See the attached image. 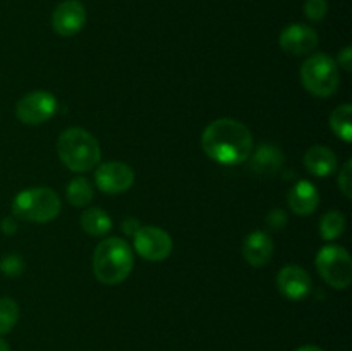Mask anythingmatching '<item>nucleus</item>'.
I'll return each mask as SVG.
<instances>
[{
  "instance_id": "23",
  "label": "nucleus",
  "mask_w": 352,
  "mask_h": 351,
  "mask_svg": "<svg viewBox=\"0 0 352 351\" xmlns=\"http://www.w3.org/2000/svg\"><path fill=\"white\" fill-rule=\"evenodd\" d=\"M329 12V2L327 0H306L305 2V16L309 21L325 19Z\"/></svg>"
},
{
  "instance_id": "8",
  "label": "nucleus",
  "mask_w": 352,
  "mask_h": 351,
  "mask_svg": "<svg viewBox=\"0 0 352 351\" xmlns=\"http://www.w3.org/2000/svg\"><path fill=\"white\" fill-rule=\"evenodd\" d=\"M134 250L150 262H162L170 255L172 237L155 226L140 227L134 233Z\"/></svg>"
},
{
  "instance_id": "28",
  "label": "nucleus",
  "mask_w": 352,
  "mask_h": 351,
  "mask_svg": "<svg viewBox=\"0 0 352 351\" xmlns=\"http://www.w3.org/2000/svg\"><path fill=\"white\" fill-rule=\"evenodd\" d=\"M351 58H352V48L351 47H346L339 54V64L344 65V69H346V71H351V69H352L351 67V65H352Z\"/></svg>"
},
{
  "instance_id": "30",
  "label": "nucleus",
  "mask_w": 352,
  "mask_h": 351,
  "mask_svg": "<svg viewBox=\"0 0 352 351\" xmlns=\"http://www.w3.org/2000/svg\"><path fill=\"white\" fill-rule=\"evenodd\" d=\"M0 351H10V348H9V344L6 343V341L2 339V337H0Z\"/></svg>"
},
{
  "instance_id": "22",
  "label": "nucleus",
  "mask_w": 352,
  "mask_h": 351,
  "mask_svg": "<svg viewBox=\"0 0 352 351\" xmlns=\"http://www.w3.org/2000/svg\"><path fill=\"white\" fill-rule=\"evenodd\" d=\"M24 267H26V265H24L23 257L14 253L6 255V257L2 258V262H0V270L6 275H9V277H19L24 272Z\"/></svg>"
},
{
  "instance_id": "20",
  "label": "nucleus",
  "mask_w": 352,
  "mask_h": 351,
  "mask_svg": "<svg viewBox=\"0 0 352 351\" xmlns=\"http://www.w3.org/2000/svg\"><path fill=\"white\" fill-rule=\"evenodd\" d=\"M344 229H346V217L339 210H332V212L325 213L320 222V236L327 241L337 240L342 236Z\"/></svg>"
},
{
  "instance_id": "11",
  "label": "nucleus",
  "mask_w": 352,
  "mask_h": 351,
  "mask_svg": "<svg viewBox=\"0 0 352 351\" xmlns=\"http://www.w3.org/2000/svg\"><path fill=\"white\" fill-rule=\"evenodd\" d=\"M278 43L289 55H308L318 47V33L306 24H289L282 30Z\"/></svg>"
},
{
  "instance_id": "17",
  "label": "nucleus",
  "mask_w": 352,
  "mask_h": 351,
  "mask_svg": "<svg viewBox=\"0 0 352 351\" xmlns=\"http://www.w3.org/2000/svg\"><path fill=\"white\" fill-rule=\"evenodd\" d=\"M81 227L89 236H105L112 229V219L102 209H88L81 215Z\"/></svg>"
},
{
  "instance_id": "4",
  "label": "nucleus",
  "mask_w": 352,
  "mask_h": 351,
  "mask_svg": "<svg viewBox=\"0 0 352 351\" xmlns=\"http://www.w3.org/2000/svg\"><path fill=\"white\" fill-rule=\"evenodd\" d=\"M60 198L50 188H30L12 202V213L28 222H50L60 213Z\"/></svg>"
},
{
  "instance_id": "13",
  "label": "nucleus",
  "mask_w": 352,
  "mask_h": 351,
  "mask_svg": "<svg viewBox=\"0 0 352 351\" xmlns=\"http://www.w3.org/2000/svg\"><path fill=\"white\" fill-rule=\"evenodd\" d=\"M243 255L246 262L253 267H263L270 262L274 255V241L263 231H253L250 236L244 240Z\"/></svg>"
},
{
  "instance_id": "5",
  "label": "nucleus",
  "mask_w": 352,
  "mask_h": 351,
  "mask_svg": "<svg viewBox=\"0 0 352 351\" xmlns=\"http://www.w3.org/2000/svg\"><path fill=\"white\" fill-rule=\"evenodd\" d=\"M301 81L311 95L320 98L332 96L340 85L339 65L330 55H311L301 65Z\"/></svg>"
},
{
  "instance_id": "2",
  "label": "nucleus",
  "mask_w": 352,
  "mask_h": 351,
  "mask_svg": "<svg viewBox=\"0 0 352 351\" xmlns=\"http://www.w3.org/2000/svg\"><path fill=\"white\" fill-rule=\"evenodd\" d=\"M133 250L120 237L103 240L93 255V270L96 279L107 286H116L126 281L133 270Z\"/></svg>"
},
{
  "instance_id": "21",
  "label": "nucleus",
  "mask_w": 352,
  "mask_h": 351,
  "mask_svg": "<svg viewBox=\"0 0 352 351\" xmlns=\"http://www.w3.org/2000/svg\"><path fill=\"white\" fill-rule=\"evenodd\" d=\"M19 320V306L12 298H0V336L9 334Z\"/></svg>"
},
{
  "instance_id": "3",
  "label": "nucleus",
  "mask_w": 352,
  "mask_h": 351,
  "mask_svg": "<svg viewBox=\"0 0 352 351\" xmlns=\"http://www.w3.org/2000/svg\"><path fill=\"white\" fill-rule=\"evenodd\" d=\"M57 151L62 164L72 172H88L100 162L102 151L96 138L82 127H69L58 136Z\"/></svg>"
},
{
  "instance_id": "14",
  "label": "nucleus",
  "mask_w": 352,
  "mask_h": 351,
  "mask_svg": "<svg viewBox=\"0 0 352 351\" xmlns=\"http://www.w3.org/2000/svg\"><path fill=\"white\" fill-rule=\"evenodd\" d=\"M289 206L296 215H309L315 212L320 205V193L316 186L309 181H299L296 182L294 188L289 191L287 196Z\"/></svg>"
},
{
  "instance_id": "25",
  "label": "nucleus",
  "mask_w": 352,
  "mask_h": 351,
  "mask_svg": "<svg viewBox=\"0 0 352 351\" xmlns=\"http://www.w3.org/2000/svg\"><path fill=\"white\" fill-rule=\"evenodd\" d=\"M267 224L268 227H272L274 231H280L284 229L285 224H287V215L282 209H274L267 217Z\"/></svg>"
},
{
  "instance_id": "10",
  "label": "nucleus",
  "mask_w": 352,
  "mask_h": 351,
  "mask_svg": "<svg viewBox=\"0 0 352 351\" xmlns=\"http://www.w3.org/2000/svg\"><path fill=\"white\" fill-rule=\"evenodd\" d=\"M86 9L79 0H64L52 14V28L60 36H74L85 28Z\"/></svg>"
},
{
  "instance_id": "12",
  "label": "nucleus",
  "mask_w": 352,
  "mask_h": 351,
  "mask_svg": "<svg viewBox=\"0 0 352 351\" xmlns=\"http://www.w3.org/2000/svg\"><path fill=\"white\" fill-rule=\"evenodd\" d=\"M311 284L313 282L309 274L299 265H285L277 275L278 291L292 301H298V299L308 296L311 291Z\"/></svg>"
},
{
  "instance_id": "9",
  "label": "nucleus",
  "mask_w": 352,
  "mask_h": 351,
  "mask_svg": "<svg viewBox=\"0 0 352 351\" xmlns=\"http://www.w3.org/2000/svg\"><path fill=\"white\" fill-rule=\"evenodd\" d=\"M95 182L107 195H119L133 186L134 171L124 162H105L96 169Z\"/></svg>"
},
{
  "instance_id": "19",
  "label": "nucleus",
  "mask_w": 352,
  "mask_h": 351,
  "mask_svg": "<svg viewBox=\"0 0 352 351\" xmlns=\"http://www.w3.org/2000/svg\"><path fill=\"white\" fill-rule=\"evenodd\" d=\"M65 196H67V200L71 205L85 206L91 202L93 196H95V191H93V186L88 179L74 178L71 182H69Z\"/></svg>"
},
{
  "instance_id": "18",
  "label": "nucleus",
  "mask_w": 352,
  "mask_h": 351,
  "mask_svg": "<svg viewBox=\"0 0 352 351\" xmlns=\"http://www.w3.org/2000/svg\"><path fill=\"white\" fill-rule=\"evenodd\" d=\"M330 126H332L333 133L349 143L352 140V105L351 103H344V105L337 107L330 116Z\"/></svg>"
},
{
  "instance_id": "7",
  "label": "nucleus",
  "mask_w": 352,
  "mask_h": 351,
  "mask_svg": "<svg viewBox=\"0 0 352 351\" xmlns=\"http://www.w3.org/2000/svg\"><path fill=\"white\" fill-rule=\"evenodd\" d=\"M58 109L57 98L50 92H31L24 95L16 105V116L21 123L36 126V124L47 123L55 116Z\"/></svg>"
},
{
  "instance_id": "16",
  "label": "nucleus",
  "mask_w": 352,
  "mask_h": 351,
  "mask_svg": "<svg viewBox=\"0 0 352 351\" xmlns=\"http://www.w3.org/2000/svg\"><path fill=\"white\" fill-rule=\"evenodd\" d=\"M250 157L251 171L260 176H274L284 164V153L275 145H260L258 150Z\"/></svg>"
},
{
  "instance_id": "1",
  "label": "nucleus",
  "mask_w": 352,
  "mask_h": 351,
  "mask_svg": "<svg viewBox=\"0 0 352 351\" xmlns=\"http://www.w3.org/2000/svg\"><path fill=\"white\" fill-rule=\"evenodd\" d=\"M201 147L212 160L222 165H237L250 158L253 136L243 123L223 117L206 126L201 134Z\"/></svg>"
},
{
  "instance_id": "29",
  "label": "nucleus",
  "mask_w": 352,
  "mask_h": 351,
  "mask_svg": "<svg viewBox=\"0 0 352 351\" xmlns=\"http://www.w3.org/2000/svg\"><path fill=\"white\" fill-rule=\"evenodd\" d=\"M296 351H323V350H322V348H318V346H313V344H306V346L298 348Z\"/></svg>"
},
{
  "instance_id": "26",
  "label": "nucleus",
  "mask_w": 352,
  "mask_h": 351,
  "mask_svg": "<svg viewBox=\"0 0 352 351\" xmlns=\"http://www.w3.org/2000/svg\"><path fill=\"white\" fill-rule=\"evenodd\" d=\"M140 227L141 224L138 222L136 219H133V217H127V219H124L122 222V231L127 234V236H134V233H136Z\"/></svg>"
},
{
  "instance_id": "6",
  "label": "nucleus",
  "mask_w": 352,
  "mask_h": 351,
  "mask_svg": "<svg viewBox=\"0 0 352 351\" xmlns=\"http://www.w3.org/2000/svg\"><path fill=\"white\" fill-rule=\"evenodd\" d=\"M316 268L329 286L336 289L349 288L352 281V260L346 248L327 244L316 255Z\"/></svg>"
},
{
  "instance_id": "24",
  "label": "nucleus",
  "mask_w": 352,
  "mask_h": 351,
  "mask_svg": "<svg viewBox=\"0 0 352 351\" xmlns=\"http://www.w3.org/2000/svg\"><path fill=\"white\" fill-rule=\"evenodd\" d=\"M339 188L342 189L344 195L347 196V198H351L352 196V160H347L346 164H344V167L340 169V174H339Z\"/></svg>"
},
{
  "instance_id": "27",
  "label": "nucleus",
  "mask_w": 352,
  "mask_h": 351,
  "mask_svg": "<svg viewBox=\"0 0 352 351\" xmlns=\"http://www.w3.org/2000/svg\"><path fill=\"white\" fill-rule=\"evenodd\" d=\"M0 229H2V233L7 234V236H12L17 231V224L16 220H14V217H6V219L0 222Z\"/></svg>"
},
{
  "instance_id": "15",
  "label": "nucleus",
  "mask_w": 352,
  "mask_h": 351,
  "mask_svg": "<svg viewBox=\"0 0 352 351\" xmlns=\"http://www.w3.org/2000/svg\"><path fill=\"white\" fill-rule=\"evenodd\" d=\"M305 167L316 178H329L337 171V157L329 147L316 145L306 151Z\"/></svg>"
}]
</instances>
